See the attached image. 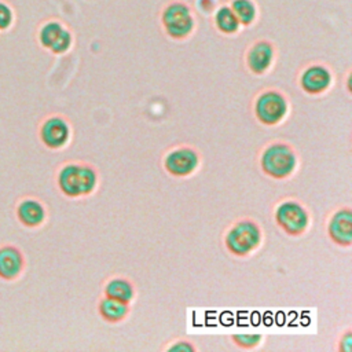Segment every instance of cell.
<instances>
[{
  "label": "cell",
  "mask_w": 352,
  "mask_h": 352,
  "mask_svg": "<svg viewBox=\"0 0 352 352\" xmlns=\"http://www.w3.org/2000/svg\"><path fill=\"white\" fill-rule=\"evenodd\" d=\"M56 183L62 194L69 198L88 197L98 188L99 173L88 162H67L60 166Z\"/></svg>",
  "instance_id": "1"
},
{
  "label": "cell",
  "mask_w": 352,
  "mask_h": 352,
  "mask_svg": "<svg viewBox=\"0 0 352 352\" xmlns=\"http://www.w3.org/2000/svg\"><path fill=\"white\" fill-rule=\"evenodd\" d=\"M258 162L264 175L275 180H283L297 170L298 155L287 142L274 140L261 150Z\"/></svg>",
  "instance_id": "2"
},
{
  "label": "cell",
  "mask_w": 352,
  "mask_h": 352,
  "mask_svg": "<svg viewBox=\"0 0 352 352\" xmlns=\"http://www.w3.org/2000/svg\"><path fill=\"white\" fill-rule=\"evenodd\" d=\"M224 246L235 257H248L263 243V230L250 217L235 220L224 234Z\"/></svg>",
  "instance_id": "3"
},
{
  "label": "cell",
  "mask_w": 352,
  "mask_h": 352,
  "mask_svg": "<svg viewBox=\"0 0 352 352\" xmlns=\"http://www.w3.org/2000/svg\"><path fill=\"white\" fill-rule=\"evenodd\" d=\"M276 226L290 236H301L311 224V214L307 206L294 198L279 201L274 209Z\"/></svg>",
  "instance_id": "4"
},
{
  "label": "cell",
  "mask_w": 352,
  "mask_h": 352,
  "mask_svg": "<svg viewBox=\"0 0 352 352\" xmlns=\"http://www.w3.org/2000/svg\"><path fill=\"white\" fill-rule=\"evenodd\" d=\"M253 113L260 124L274 126L286 118L289 113V102L282 92L268 89L256 98Z\"/></svg>",
  "instance_id": "5"
},
{
  "label": "cell",
  "mask_w": 352,
  "mask_h": 352,
  "mask_svg": "<svg viewBox=\"0 0 352 352\" xmlns=\"http://www.w3.org/2000/svg\"><path fill=\"white\" fill-rule=\"evenodd\" d=\"M201 164L199 151L187 144H182L170 148L162 158V166L165 172L173 177H188L191 176Z\"/></svg>",
  "instance_id": "6"
},
{
  "label": "cell",
  "mask_w": 352,
  "mask_h": 352,
  "mask_svg": "<svg viewBox=\"0 0 352 352\" xmlns=\"http://www.w3.org/2000/svg\"><path fill=\"white\" fill-rule=\"evenodd\" d=\"M327 236L330 241L341 248H349L352 245V210L349 206H341L336 209L326 226Z\"/></svg>",
  "instance_id": "7"
},
{
  "label": "cell",
  "mask_w": 352,
  "mask_h": 352,
  "mask_svg": "<svg viewBox=\"0 0 352 352\" xmlns=\"http://www.w3.org/2000/svg\"><path fill=\"white\" fill-rule=\"evenodd\" d=\"M38 133L44 146L58 150L69 143L72 138V128L65 117L51 116L43 121Z\"/></svg>",
  "instance_id": "8"
},
{
  "label": "cell",
  "mask_w": 352,
  "mask_h": 352,
  "mask_svg": "<svg viewBox=\"0 0 352 352\" xmlns=\"http://www.w3.org/2000/svg\"><path fill=\"white\" fill-rule=\"evenodd\" d=\"M164 26L169 36L184 38L192 29V18L183 4H172L164 12Z\"/></svg>",
  "instance_id": "9"
},
{
  "label": "cell",
  "mask_w": 352,
  "mask_h": 352,
  "mask_svg": "<svg viewBox=\"0 0 352 352\" xmlns=\"http://www.w3.org/2000/svg\"><path fill=\"white\" fill-rule=\"evenodd\" d=\"M40 43L55 54H63L72 44V36L58 22H48L40 30Z\"/></svg>",
  "instance_id": "10"
},
{
  "label": "cell",
  "mask_w": 352,
  "mask_h": 352,
  "mask_svg": "<svg viewBox=\"0 0 352 352\" xmlns=\"http://www.w3.org/2000/svg\"><path fill=\"white\" fill-rule=\"evenodd\" d=\"M331 84V74L327 67L322 65H312L304 70L300 78L301 88L309 95L324 92Z\"/></svg>",
  "instance_id": "11"
},
{
  "label": "cell",
  "mask_w": 352,
  "mask_h": 352,
  "mask_svg": "<svg viewBox=\"0 0 352 352\" xmlns=\"http://www.w3.org/2000/svg\"><path fill=\"white\" fill-rule=\"evenodd\" d=\"M274 47L268 41H257L248 52L246 62L254 74L265 73L274 62Z\"/></svg>",
  "instance_id": "12"
},
{
  "label": "cell",
  "mask_w": 352,
  "mask_h": 352,
  "mask_svg": "<svg viewBox=\"0 0 352 352\" xmlns=\"http://www.w3.org/2000/svg\"><path fill=\"white\" fill-rule=\"evenodd\" d=\"M16 216L23 226L38 227L44 223L47 212L38 199L25 198L16 206Z\"/></svg>",
  "instance_id": "13"
},
{
  "label": "cell",
  "mask_w": 352,
  "mask_h": 352,
  "mask_svg": "<svg viewBox=\"0 0 352 352\" xmlns=\"http://www.w3.org/2000/svg\"><path fill=\"white\" fill-rule=\"evenodd\" d=\"M23 268V256L15 246L0 248V278L14 279Z\"/></svg>",
  "instance_id": "14"
},
{
  "label": "cell",
  "mask_w": 352,
  "mask_h": 352,
  "mask_svg": "<svg viewBox=\"0 0 352 352\" xmlns=\"http://www.w3.org/2000/svg\"><path fill=\"white\" fill-rule=\"evenodd\" d=\"M135 293L133 282L125 276H113L104 283L103 287L104 297L116 298L128 304L135 298Z\"/></svg>",
  "instance_id": "15"
},
{
  "label": "cell",
  "mask_w": 352,
  "mask_h": 352,
  "mask_svg": "<svg viewBox=\"0 0 352 352\" xmlns=\"http://www.w3.org/2000/svg\"><path fill=\"white\" fill-rule=\"evenodd\" d=\"M129 304L116 300V298H110V297H102L99 304H98V312L99 316L107 322V323H118L122 322L128 314H129Z\"/></svg>",
  "instance_id": "16"
},
{
  "label": "cell",
  "mask_w": 352,
  "mask_h": 352,
  "mask_svg": "<svg viewBox=\"0 0 352 352\" xmlns=\"http://www.w3.org/2000/svg\"><path fill=\"white\" fill-rule=\"evenodd\" d=\"M216 25L223 33H234L236 32L239 22L235 14L230 8L224 7L216 15Z\"/></svg>",
  "instance_id": "17"
},
{
  "label": "cell",
  "mask_w": 352,
  "mask_h": 352,
  "mask_svg": "<svg viewBox=\"0 0 352 352\" xmlns=\"http://www.w3.org/2000/svg\"><path fill=\"white\" fill-rule=\"evenodd\" d=\"M234 14L238 19V22L249 25L254 18V7L249 0H235L234 1Z\"/></svg>",
  "instance_id": "18"
},
{
  "label": "cell",
  "mask_w": 352,
  "mask_h": 352,
  "mask_svg": "<svg viewBox=\"0 0 352 352\" xmlns=\"http://www.w3.org/2000/svg\"><path fill=\"white\" fill-rule=\"evenodd\" d=\"M232 342L242 349H253L261 344V334H234L231 336Z\"/></svg>",
  "instance_id": "19"
},
{
  "label": "cell",
  "mask_w": 352,
  "mask_h": 352,
  "mask_svg": "<svg viewBox=\"0 0 352 352\" xmlns=\"http://www.w3.org/2000/svg\"><path fill=\"white\" fill-rule=\"evenodd\" d=\"M164 349H166V351L194 352V351H197V346L191 341H188V340H175V341H170V344L165 345Z\"/></svg>",
  "instance_id": "20"
},
{
  "label": "cell",
  "mask_w": 352,
  "mask_h": 352,
  "mask_svg": "<svg viewBox=\"0 0 352 352\" xmlns=\"http://www.w3.org/2000/svg\"><path fill=\"white\" fill-rule=\"evenodd\" d=\"M11 22H12V11H11V8L7 4L0 1V29L4 30L7 28H10Z\"/></svg>",
  "instance_id": "21"
},
{
  "label": "cell",
  "mask_w": 352,
  "mask_h": 352,
  "mask_svg": "<svg viewBox=\"0 0 352 352\" xmlns=\"http://www.w3.org/2000/svg\"><path fill=\"white\" fill-rule=\"evenodd\" d=\"M338 351H342V352H351L352 351V334H351V330H346L341 336Z\"/></svg>",
  "instance_id": "22"
}]
</instances>
